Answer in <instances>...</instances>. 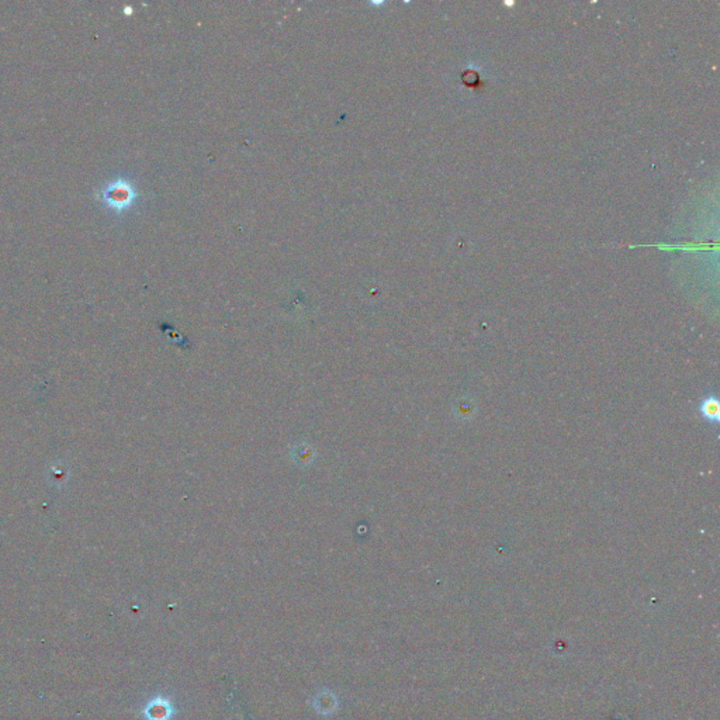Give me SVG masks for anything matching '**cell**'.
<instances>
[{
    "mask_svg": "<svg viewBox=\"0 0 720 720\" xmlns=\"http://www.w3.org/2000/svg\"><path fill=\"white\" fill-rule=\"evenodd\" d=\"M702 412H704L708 418L715 419V418L717 417V412H719L717 403H716V401H710V399H709V401L705 403V406H704V408H702Z\"/></svg>",
    "mask_w": 720,
    "mask_h": 720,
    "instance_id": "cell-2",
    "label": "cell"
},
{
    "mask_svg": "<svg viewBox=\"0 0 720 720\" xmlns=\"http://www.w3.org/2000/svg\"><path fill=\"white\" fill-rule=\"evenodd\" d=\"M100 201H103L109 208L116 212H123L134 204L138 197L134 186L125 179H116L105 183L101 190L97 193Z\"/></svg>",
    "mask_w": 720,
    "mask_h": 720,
    "instance_id": "cell-1",
    "label": "cell"
}]
</instances>
